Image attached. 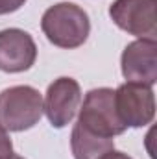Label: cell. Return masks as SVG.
<instances>
[{"label":"cell","mask_w":157,"mask_h":159,"mask_svg":"<svg viewBox=\"0 0 157 159\" xmlns=\"http://www.w3.org/2000/svg\"><path fill=\"white\" fill-rule=\"evenodd\" d=\"M120 69L128 81L154 87L157 81V41L137 39L129 43L122 52Z\"/></svg>","instance_id":"cell-8"},{"label":"cell","mask_w":157,"mask_h":159,"mask_svg":"<svg viewBox=\"0 0 157 159\" xmlns=\"http://www.w3.org/2000/svg\"><path fill=\"white\" fill-rule=\"evenodd\" d=\"M115 106L126 128H144L155 117V94L150 85L126 81L115 91Z\"/></svg>","instance_id":"cell-4"},{"label":"cell","mask_w":157,"mask_h":159,"mask_svg":"<svg viewBox=\"0 0 157 159\" xmlns=\"http://www.w3.org/2000/svg\"><path fill=\"white\" fill-rule=\"evenodd\" d=\"M41 30L54 46L74 50L87 41L91 34V20L87 11L78 4L59 2L43 13Z\"/></svg>","instance_id":"cell-1"},{"label":"cell","mask_w":157,"mask_h":159,"mask_svg":"<svg viewBox=\"0 0 157 159\" xmlns=\"http://www.w3.org/2000/svg\"><path fill=\"white\" fill-rule=\"evenodd\" d=\"M81 104V87L74 78L61 76L54 80L43 100V113L46 115L52 128H65L70 124Z\"/></svg>","instance_id":"cell-6"},{"label":"cell","mask_w":157,"mask_h":159,"mask_svg":"<svg viewBox=\"0 0 157 159\" xmlns=\"http://www.w3.org/2000/svg\"><path fill=\"white\" fill-rule=\"evenodd\" d=\"M13 154V143L6 129L0 128V159H7Z\"/></svg>","instance_id":"cell-10"},{"label":"cell","mask_w":157,"mask_h":159,"mask_svg":"<svg viewBox=\"0 0 157 159\" xmlns=\"http://www.w3.org/2000/svg\"><path fill=\"white\" fill-rule=\"evenodd\" d=\"M70 148L74 159H100L107 152L115 150V139L91 133L79 124H74L70 135Z\"/></svg>","instance_id":"cell-9"},{"label":"cell","mask_w":157,"mask_h":159,"mask_svg":"<svg viewBox=\"0 0 157 159\" xmlns=\"http://www.w3.org/2000/svg\"><path fill=\"white\" fill-rule=\"evenodd\" d=\"M37 59V44L34 37L20 28H6L0 32V70L19 74L30 70Z\"/></svg>","instance_id":"cell-7"},{"label":"cell","mask_w":157,"mask_h":159,"mask_svg":"<svg viewBox=\"0 0 157 159\" xmlns=\"http://www.w3.org/2000/svg\"><path fill=\"white\" fill-rule=\"evenodd\" d=\"M76 124H79L83 129H87L91 133L109 137V139L122 135L128 129L117 113L115 91L109 87L91 89L85 94Z\"/></svg>","instance_id":"cell-3"},{"label":"cell","mask_w":157,"mask_h":159,"mask_svg":"<svg viewBox=\"0 0 157 159\" xmlns=\"http://www.w3.org/2000/svg\"><path fill=\"white\" fill-rule=\"evenodd\" d=\"M157 0H115L109 17L120 30L137 39L157 41Z\"/></svg>","instance_id":"cell-5"},{"label":"cell","mask_w":157,"mask_h":159,"mask_svg":"<svg viewBox=\"0 0 157 159\" xmlns=\"http://www.w3.org/2000/svg\"><path fill=\"white\" fill-rule=\"evenodd\" d=\"M26 4V0H0V15H9L20 9Z\"/></svg>","instance_id":"cell-11"},{"label":"cell","mask_w":157,"mask_h":159,"mask_svg":"<svg viewBox=\"0 0 157 159\" xmlns=\"http://www.w3.org/2000/svg\"><path fill=\"white\" fill-rule=\"evenodd\" d=\"M100 159H133V157H129V156H128V154H124V152L111 150V152H107L105 156H102Z\"/></svg>","instance_id":"cell-12"},{"label":"cell","mask_w":157,"mask_h":159,"mask_svg":"<svg viewBox=\"0 0 157 159\" xmlns=\"http://www.w3.org/2000/svg\"><path fill=\"white\" fill-rule=\"evenodd\" d=\"M7 159H24V157H20V156H15V154H11V156H9Z\"/></svg>","instance_id":"cell-13"},{"label":"cell","mask_w":157,"mask_h":159,"mask_svg":"<svg viewBox=\"0 0 157 159\" xmlns=\"http://www.w3.org/2000/svg\"><path fill=\"white\" fill-rule=\"evenodd\" d=\"M43 117V96L32 85H13L0 93V128L26 131Z\"/></svg>","instance_id":"cell-2"}]
</instances>
